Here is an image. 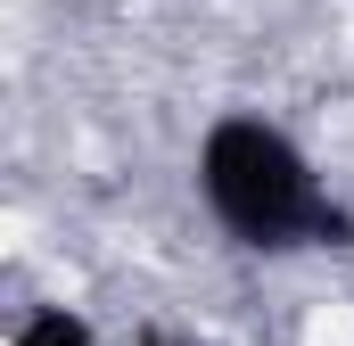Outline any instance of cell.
Here are the masks:
<instances>
[{"label": "cell", "instance_id": "7a4b0ae2", "mask_svg": "<svg viewBox=\"0 0 354 346\" xmlns=\"http://www.w3.org/2000/svg\"><path fill=\"white\" fill-rule=\"evenodd\" d=\"M8 346H107V338L91 330L75 305H33V313L8 330Z\"/></svg>", "mask_w": 354, "mask_h": 346}, {"label": "cell", "instance_id": "6da1fadb", "mask_svg": "<svg viewBox=\"0 0 354 346\" xmlns=\"http://www.w3.org/2000/svg\"><path fill=\"white\" fill-rule=\"evenodd\" d=\"M198 206L239 256H313V248H354V206L322 181L305 140L272 116H214L198 132Z\"/></svg>", "mask_w": 354, "mask_h": 346}, {"label": "cell", "instance_id": "3957f363", "mask_svg": "<svg viewBox=\"0 0 354 346\" xmlns=\"http://www.w3.org/2000/svg\"><path fill=\"white\" fill-rule=\"evenodd\" d=\"M140 346H206V338H181V330H149Z\"/></svg>", "mask_w": 354, "mask_h": 346}]
</instances>
